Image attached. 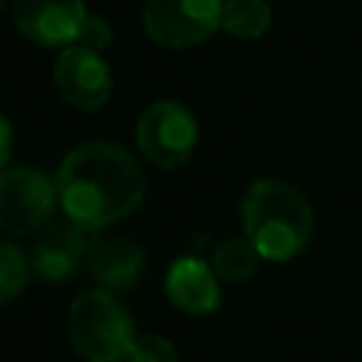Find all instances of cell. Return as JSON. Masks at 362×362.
Returning <instances> with one entry per match:
<instances>
[{
    "label": "cell",
    "instance_id": "2",
    "mask_svg": "<svg viewBox=\"0 0 362 362\" xmlns=\"http://www.w3.org/2000/svg\"><path fill=\"white\" fill-rule=\"evenodd\" d=\"M243 232L257 257L283 263L297 257L314 232V212L308 198L277 178H257L240 201Z\"/></svg>",
    "mask_w": 362,
    "mask_h": 362
},
{
    "label": "cell",
    "instance_id": "11",
    "mask_svg": "<svg viewBox=\"0 0 362 362\" xmlns=\"http://www.w3.org/2000/svg\"><path fill=\"white\" fill-rule=\"evenodd\" d=\"M85 263L90 277L105 291H127L141 277L144 252L139 243L127 238H105V240H90Z\"/></svg>",
    "mask_w": 362,
    "mask_h": 362
},
{
    "label": "cell",
    "instance_id": "10",
    "mask_svg": "<svg viewBox=\"0 0 362 362\" xmlns=\"http://www.w3.org/2000/svg\"><path fill=\"white\" fill-rule=\"evenodd\" d=\"M164 291L170 297V303L187 314H209L221 305V286H218V274L212 272V263L187 255L178 257L164 280Z\"/></svg>",
    "mask_w": 362,
    "mask_h": 362
},
{
    "label": "cell",
    "instance_id": "3",
    "mask_svg": "<svg viewBox=\"0 0 362 362\" xmlns=\"http://www.w3.org/2000/svg\"><path fill=\"white\" fill-rule=\"evenodd\" d=\"M68 339L88 362H122L136 342V325L110 291L93 288L71 303Z\"/></svg>",
    "mask_w": 362,
    "mask_h": 362
},
{
    "label": "cell",
    "instance_id": "14",
    "mask_svg": "<svg viewBox=\"0 0 362 362\" xmlns=\"http://www.w3.org/2000/svg\"><path fill=\"white\" fill-rule=\"evenodd\" d=\"M28 257L20 246L0 240V303L14 300L28 283Z\"/></svg>",
    "mask_w": 362,
    "mask_h": 362
},
{
    "label": "cell",
    "instance_id": "5",
    "mask_svg": "<svg viewBox=\"0 0 362 362\" xmlns=\"http://www.w3.org/2000/svg\"><path fill=\"white\" fill-rule=\"evenodd\" d=\"M136 141L150 164L161 170H175L189 161L198 144V122L184 105L161 99L139 116Z\"/></svg>",
    "mask_w": 362,
    "mask_h": 362
},
{
    "label": "cell",
    "instance_id": "8",
    "mask_svg": "<svg viewBox=\"0 0 362 362\" xmlns=\"http://www.w3.org/2000/svg\"><path fill=\"white\" fill-rule=\"evenodd\" d=\"M17 31L42 48H68L76 42L88 17L85 0H11Z\"/></svg>",
    "mask_w": 362,
    "mask_h": 362
},
{
    "label": "cell",
    "instance_id": "17",
    "mask_svg": "<svg viewBox=\"0 0 362 362\" xmlns=\"http://www.w3.org/2000/svg\"><path fill=\"white\" fill-rule=\"evenodd\" d=\"M8 156H11V124H8L6 116L0 113V173L6 170Z\"/></svg>",
    "mask_w": 362,
    "mask_h": 362
},
{
    "label": "cell",
    "instance_id": "1",
    "mask_svg": "<svg viewBox=\"0 0 362 362\" xmlns=\"http://www.w3.org/2000/svg\"><path fill=\"white\" fill-rule=\"evenodd\" d=\"M59 206L85 232L105 229L139 209L144 173L139 161L113 141H88L71 150L57 170Z\"/></svg>",
    "mask_w": 362,
    "mask_h": 362
},
{
    "label": "cell",
    "instance_id": "6",
    "mask_svg": "<svg viewBox=\"0 0 362 362\" xmlns=\"http://www.w3.org/2000/svg\"><path fill=\"white\" fill-rule=\"evenodd\" d=\"M223 0H147L144 31L164 48H192L221 28Z\"/></svg>",
    "mask_w": 362,
    "mask_h": 362
},
{
    "label": "cell",
    "instance_id": "4",
    "mask_svg": "<svg viewBox=\"0 0 362 362\" xmlns=\"http://www.w3.org/2000/svg\"><path fill=\"white\" fill-rule=\"evenodd\" d=\"M57 181L34 167L0 173V232L34 235L45 229L57 209Z\"/></svg>",
    "mask_w": 362,
    "mask_h": 362
},
{
    "label": "cell",
    "instance_id": "13",
    "mask_svg": "<svg viewBox=\"0 0 362 362\" xmlns=\"http://www.w3.org/2000/svg\"><path fill=\"white\" fill-rule=\"evenodd\" d=\"M257 266V252L246 238H226L212 249V272L226 283H243Z\"/></svg>",
    "mask_w": 362,
    "mask_h": 362
},
{
    "label": "cell",
    "instance_id": "15",
    "mask_svg": "<svg viewBox=\"0 0 362 362\" xmlns=\"http://www.w3.org/2000/svg\"><path fill=\"white\" fill-rule=\"evenodd\" d=\"M127 362H178V351L170 339L164 337H136L130 354H127Z\"/></svg>",
    "mask_w": 362,
    "mask_h": 362
},
{
    "label": "cell",
    "instance_id": "18",
    "mask_svg": "<svg viewBox=\"0 0 362 362\" xmlns=\"http://www.w3.org/2000/svg\"><path fill=\"white\" fill-rule=\"evenodd\" d=\"M6 6H8V0H0V11H3V8H6Z\"/></svg>",
    "mask_w": 362,
    "mask_h": 362
},
{
    "label": "cell",
    "instance_id": "7",
    "mask_svg": "<svg viewBox=\"0 0 362 362\" xmlns=\"http://www.w3.org/2000/svg\"><path fill=\"white\" fill-rule=\"evenodd\" d=\"M51 76H54L57 93L74 110H82V113L99 110L113 90V76L107 62L99 57V51L82 48V45L62 48Z\"/></svg>",
    "mask_w": 362,
    "mask_h": 362
},
{
    "label": "cell",
    "instance_id": "12",
    "mask_svg": "<svg viewBox=\"0 0 362 362\" xmlns=\"http://www.w3.org/2000/svg\"><path fill=\"white\" fill-rule=\"evenodd\" d=\"M272 25V8L266 0H223L221 28L238 40H257Z\"/></svg>",
    "mask_w": 362,
    "mask_h": 362
},
{
    "label": "cell",
    "instance_id": "16",
    "mask_svg": "<svg viewBox=\"0 0 362 362\" xmlns=\"http://www.w3.org/2000/svg\"><path fill=\"white\" fill-rule=\"evenodd\" d=\"M113 42V28L107 20L96 17V14H88L82 28H79V37L74 45H82V48H90V51H102Z\"/></svg>",
    "mask_w": 362,
    "mask_h": 362
},
{
    "label": "cell",
    "instance_id": "9",
    "mask_svg": "<svg viewBox=\"0 0 362 362\" xmlns=\"http://www.w3.org/2000/svg\"><path fill=\"white\" fill-rule=\"evenodd\" d=\"M90 249L88 232L76 223H48L37 232V240L28 252V269L48 283H62L76 274Z\"/></svg>",
    "mask_w": 362,
    "mask_h": 362
}]
</instances>
